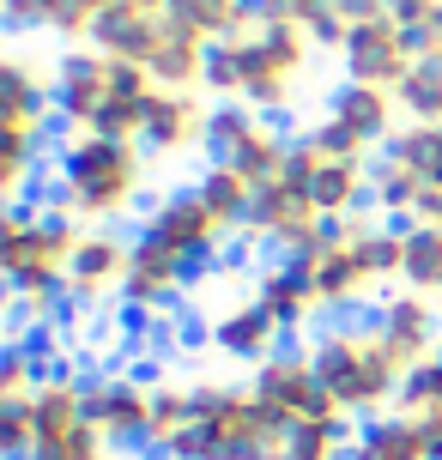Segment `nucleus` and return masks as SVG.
Instances as JSON below:
<instances>
[{
	"label": "nucleus",
	"instance_id": "f257e3e1",
	"mask_svg": "<svg viewBox=\"0 0 442 460\" xmlns=\"http://www.w3.org/2000/svg\"><path fill=\"white\" fill-rule=\"evenodd\" d=\"M315 31L291 19H273L267 6H249L243 19L212 43L207 61V92L218 103H249L261 115H291L315 79Z\"/></svg>",
	"mask_w": 442,
	"mask_h": 460
},
{
	"label": "nucleus",
	"instance_id": "f03ea898",
	"mask_svg": "<svg viewBox=\"0 0 442 460\" xmlns=\"http://www.w3.org/2000/svg\"><path fill=\"white\" fill-rule=\"evenodd\" d=\"M85 225L55 200H24L0 212V279H6V340L24 327H55L67 309V267L79 254Z\"/></svg>",
	"mask_w": 442,
	"mask_h": 460
},
{
	"label": "nucleus",
	"instance_id": "7ed1b4c3",
	"mask_svg": "<svg viewBox=\"0 0 442 460\" xmlns=\"http://www.w3.org/2000/svg\"><path fill=\"white\" fill-rule=\"evenodd\" d=\"M158 103L152 73L97 43L55 55V115L67 139H146V115Z\"/></svg>",
	"mask_w": 442,
	"mask_h": 460
},
{
	"label": "nucleus",
	"instance_id": "20e7f679",
	"mask_svg": "<svg viewBox=\"0 0 442 460\" xmlns=\"http://www.w3.org/2000/svg\"><path fill=\"white\" fill-rule=\"evenodd\" d=\"M303 279L315 285L327 315H358L364 303H382L388 285L406 273V225H388L382 212H358V218H333L315 249L297 254Z\"/></svg>",
	"mask_w": 442,
	"mask_h": 460
},
{
	"label": "nucleus",
	"instance_id": "39448f33",
	"mask_svg": "<svg viewBox=\"0 0 442 460\" xmlns=\"http://www.w3.org/2000/svg\"><path fill=\"white\" fill-rule=\"evenodd\" d=\"M152 170L158 158L146 152V139H67L55 158V207L85 230H121L152 200Z\"/></svg>",
	"mask_w": 442,
	"mask_h": 460
},
{
	"label": "nucleus",
	"instance_id": "423d86ee",
	"mask_svg": "<svg viewBox=\"0 0 442 460\" xmlns=\"http://www.w3.org/2000/svg\"><path fill=\"white\" fill-rule=\"evenodd\" d=\"M309 358L322 369L327 400L346 418H358V424L394 412L400 388H406V376H412L406 351L388 340V327L376 322V315H340L327 333H315Z\"/></svg>",
	"mask_w": 442,
	"mask_h": 460
},
{
	"label": "nucleus",
	"instance_id": "0eeeda50",
	"mask_svg": "<svg viewBox=\"0 0 442 460\" xmlns=\"http://www.w3.org/2000/svg\"><path fill=\"white\" fill-rule=\"evenodd\" d=\"M0 97H6V121H0V200L24 207L49 164V134L61 128V115H55V61L31 43H13L6 61H0Z\"/></svg>",
	"mask_w": 442,
	"mask_h": 460
},
{
	"label": "nucleus",
	"instance_id": "6e6552de",
	"mask_svg": "<svg viewBox=\"0 0 442 460\" xmlns=\"http://www.w3.org/2000/svg\"><path fill=\"white\" fill-rule=\"evenodd\" d=\"M285 437L291 430L261 406L249 382L212 376V382H194V412L170 460H279Z\"/></svg>",
	"mask_w": 442,
	"mask_h": 460
},
{
	"label": "nucleus",
	"instance_id": "1a4fd4ad",
	"mask_svg": "<svg viewBox=\"0 0 442 460\" xmlns=\"http://www.w3.org/2000/svg\"><path fill=\"white\" fill-rule=\"evenodd\" d=\"M24 460H116V437L92 412V376L73 364L43 369L37 388V442Z\"/></svg>",
	"mask_w": 442,
	"mask_h": 460
},
{
	"label": "nucleus",
	"instance_id": "9d476101",
	"mask_svg": "<svg viewBox=\"0 0 442 460\" xmlns=\"http://www.w3.org/2000/svg\"><path fill=\"white\" fill-rule=\"evenodd\" d=\"M285 176H297L327 218H358L376 194V158H358L346 146H333L322 134V121L291 134V170Z\"/></svg>",
	"mask_w": 442,
	"mask_h": 460
},
{
	"label": "nucleus",
	"instance_id": "9b49d317",
	"mask_svg": "<svg viewBox=\"0 0 442 460\" xmlns=\"http://www.w3.org/2000/svg\"><path fill=\"white\" fill-rule=\"evenodd\" d=\"M327 218L315 200H309V188L297 176H279V182H261L255 188V207L243 218V243H255V249H273L279 261H297L303 249H315L327 236Z\"/></svg>",
	"mask_w": 442,
	"mask_h": 460
},
{
	"label": "nucleus",
	"instance_id": "f8f14e48",
	"mask_svg": "<svg viewBox=\"0 0 442 460\" xmlns=\"http://www.w3.org/2000/svg\"><path fill=\"white\" fill-rule=\"evenodd\" d=\"M140 236L164 243L170 254H182L188 267L200 273V267H212L218 254L231 249V243L243 236V230H236L231 218H218V212L207 207V194H200V188H176V194L152 200V212H146Z\"/></svg>",
	"mask_w": 442,
	"mask_h": 460
},
{
	"label": "nucleus",
	"instance_id": "ddd939ff",
	"mask_svg": "<svg viewBox=\"0 0 442 460\" xmlns=\"http://www.w3.org/2000/svg\"><path fill=\"white\" fill-rule=\"evenodd\" d=\"M419 61H424L419 31L400 24L388 6L370 13V19L346 37V49H340V73H346L351 85H382V92H400V85L419 73Z\"/></svg>",
	"mask_w": 442,
	"mask_h": 460
},
{
	"label": "nucleus",
	"instance_id": "4468645a",
	"mask_svg": "<svg viewBox=\"0 0 442 460\" xmlns=\"http://www.w3.org/2000/svg\"><path fill=\"white\" fill-rule=\"evenodd\" d=\"M400 128H406L400 92H382V85H351V79H340L333 97H327V110H322V134L333 146L358 152V158H382Z\"/></svg>",
	"mask_w": 442,
	"mask_h": 460
},
{
	"label": "nucleus",
	"instance_id": "2eb2a0df",
	"mask_svg": "<svg viewBox=\"0 0 442 460\" xmlns=\"http://www.w3.org/2000/svg\"><path fill=\"white\" fill-rule=\"evenodd\" d=\"M212 158L243 170L249 182H279L291 170V134H285L273 115L249 110V103H218V121H212Z\"/></svg>",
	"mask_w": 442,
	"mask_h": 460
},
{
	"label": "nucleus",
	"instance_id": "dca6fc26",
	"mask_svg": "<svg viewBox=\"0 0 442 460\" xmlns=\"http://www.w3.org/2000/svg\"><path fill=\"white\" fill-rule=\"evenodd\" d=\"M128 267H134V236H121L116 225L85 230L79 236V254L67 267V309H110L128 291Z\"/></svg>",
	"mask_w": 442,
	"mask_h": 460
},
{
	"label": "nucleus",
	"instance_id": "f3484780",
	"mask_svg": "<svg viewBox=\"0 0 442 460\" xmlns=\"http://www.w3.org/2000/svg\"><path fill=\"white\" fill-rule=\"evenodd\" d=\"M249 388L261 394V406L279 418L285 430H297V424H309V418L333 412V400H327L322 388V369H315V358L309 351H279V358H267L261 369H249Z\"/></svg>",
	"mask_w": 442,
	"mask_h": 460
},
{
	"label": "nucleus",
	"instance_id": "a211bd4d",
	"mask_svg": "<svg viewBox=\"0 0 442 460\" xmlns=\"http://www.w3.org/2000/svg\"><path fill=\"white\" fill-rule=\"evenodd\" d=\"M212 121H218V97L212 92H158V103L146 115V152L170 164L212 152Z\"/></svg>",
	"mask_w": 442,
	"mask_h": 460
},
{
	"label": "nucleus",
	"instance_id": "6ab92c4d",
	"mask_svg": "<svg viewBox=\"0 0 442 460\" xmlns=\"http://www.w3.org/2000/svg\"><path fill=\"white\" fill-rule=\"evenodd\" d=\"M188 279H194V267H188L182 254H170L164 243H152V236H134V267H128L121 309H128V315H146V322H158L164 309L182 303Z\"/></svg>",
	"mask_w": 442,
	"mask_h": 460
},
{
	"label": "nucleus",
	"instance_id": "aec40b11",
	"mask_svg": "<svg viewBox=\"0 0 442 460\" xmlns=\"http://www.w3.org/2000/svg\"><path fill=\"white\" fill-rule=\"evenodd\" d=\"M207 340H212V351H218V358L261 369L267 358H279V351H285V327L273 322L255 297H249V303L218 309V315H212V327H207Z\"/></svg>",
	"mask_w": 442,
	"mask_h": 460
},
{
	"label": "nucleus",
	"instance_id": "412c9836",
	"mask_svg": "<svg viewBox=\"0 0 442 460\" xmlns=\"http://www.w3.org/2000/svg\"><path fill=\"white\" fill-rule=\"evenodd\" d=\"M92 412H97V424L116 437V448H146L152 382L128 376V369H103V376H92Z\"/></svg>",
	"mask_w": 442,
	"mask_h": 460
},
{
	"label": "nucleus",
	"instance_id": "4be33fe9",
	"mask_svg": "<svg viewBox=\"0 0 442 460\" xmlns=\"http://www.w3.org/2000/svg\"><path fill=\"white\" fill-rule=\"evenodd\" d=\"M376 322L388 327V340L406 351V364H412V369H419L424 358H437V351H442V303L424 297V291L394 285L388 297L376 303Z\"/></svg>",
	"mask_w": 442,
	"mask_h": 460
},
{
	"label": "nucleus",
	"instance_id": "5701e85b",
	"mask_svg": "<svg viewBox=\"0 0 442 460\" xmlns=\"http://www.w3.org/2000/svg\"><path fill=\"white\" fill-rule=\"evenodd\" d=\"M255 303L285 327V333H309V327L327 315L322 297H315V285L303 279L297 261H273V267H261V273H255Z\"/></svg>",
	"mask_w": 442,
	"mask_h": 460
},
{
	"label": "nucleus",
	"instance_id": "b1692460",
	"mask_svg": "<svg viewBox=\"0 0 442 460\" xmlns=\"http://www.w3.org/2000/svg\"><path fill=\"white\" fill-rule=\"evenodd\" d=\"M346 460H437L430 455V430L406 412H382L370 424H358Z\"/></svg>",
	"mask_w": 442,
	"mask_h": 460
},
{
	"label": "nucleus",
	"instance_id": "393cba45",
	"mask_svg": "<svg viewBox=\"0 0 442 460\" xmlns=\"http://www.w3.org/2000/svg\"><path fill=\"white\" fill-rule=\"evenodd\" d=\"M188 412H194V382L182 376H152V424H146V455H164L182 442Z\"/></svg>",
	"mask_w": 442,
	"mask_h": 460
},
{
	"label": "nucleus",
	"instance_id": "a878e982",
	"mask_svg": "<svg viewBox=\"0 0 442 460\" xmlns=\"http://www.w3.org/2000/svg\"><path fill=\"white\" fill-rule=\"evenodd\" d=\"M424 188H430V182H424V176L400 158V152H382V158H376V194H370V207L382 212L388 225H406V218H412V207L424 200Z\"/></svg>",
	"mask_w": 442,
	"mask_h": 460
},
{
	"label": "nucleus",
	"instance_id": "bb28decb",
	"mask_svg": "<svg viewBox=\"0 0 442 460\" xmlns=\"http://www.w3.org/2000/svg\"><path fill=\"white\" fill-rule=\"evenodd\" d=\"M351 437H358V418H346L340 406H333V412L297 424V430L285 437V455L279 460H346L351 455Z\"/></svg>",
	"mask_w": 442,
	"mask_h": 460
},
{
	"label": "nucleus",
	"instance_id": "cd10ccee",
	"mask_svg": "<svg viewBox=\"0 0 442 460\" xmlns=\"http://www.w3.org/2000/svg\"><path fill=\"white\" fill-rule=\"evenodd\" d=\"M194 188L207 194V207L218 212V218H231L236 230H243V218H249V207H255V182L243 176V170H231V164L212 158L200 176H194Z\"/></svg>",
	"mask_w": 442,
	"mask_h": 460
},
{
	"label": "nucleus",
	"instance_id": "c85d7f7f",
	"mask_svg": "<svg viewBox=\"0 0 442 460\" xmlns=\"http://www.w3.org/2000/svg\"><path fill=\"white\" fill-rule=\"evenodd\" d=\"M400 285L424 291V297H442V230L406 225V273H400Z\"/></svg>",
	"mask_w": 442,
	"mask_h": 460
},
{
	"label": "nucleus",
	"instance_id": "c756f323",
	"mask_svg": "<svg viewBox=\"0 0 442 460\" xmlns=\"http://www.w3.org/2000/svg\"><path fill=\"white\" fill-rule=\"evenodd\" d=\"M388 152H400L430 188H442V121H406Z\"/></svg>",
	"mask_w": 442,
	"mask_h": 460
},
{
	"label": "nucleus",
	"instance_id": "7c9ffc66",
	"mask_svg": "<svg viewBox=\"0 0 442 460\" xmlns=\"http://www.w3.org/2000/svg\"><path fill=\"white\" fill-rule=\"evenodd\" d=\"M394 412L419 418V424H442V351H437V358H424V364L406 376Z\"/></svg>",
	"mask_w": 442,
	"mask_h": 460
},
{
	"label": "nucleus",
	"instance_id": "2f4dec72",
	"mask_svg": "<svg viewBox=\"0 0 442 460\" xmlns=\"http://www.w3.org/2000/svg\"><path fill=\"white\" fill-rule=\"evenodd\" d=\"M37 442V394L31 400H0V455L24 460Z\"/></svg>",
	"mask_w": 442,
	"mask_h": 460
},
{
	"label": "nucleus",
	"instance_id": "473e14b6",
	"mask_svg": "<svg viewBox=\"0 0 442 460\" xmlns=\"http://www.w3.org/2000/svg\"><path fill=\"white\" fill-rule=\"evenodd\" d=\"M400 110L406 121H442V67L419 61V73L400 85Z\"/></svg>",
	"mask_w": 442,
	"mask_h": 460
},
{
	"label": "nucleus",
	"instance_id": "72a5a7b5",
	"mask_svg": "<svg viewBox=\"0 0 442 460\" xmlns=\"http://www.w3.org/2000/svg\"><path fill=\"white\" fill-rule=\"evenodd\" d=\"M419 49H424V61H430V67H442V13L419 24Z\"/></svg>",
	"mask_w": 442,
	"mask_h": 460
}]
</instances>
